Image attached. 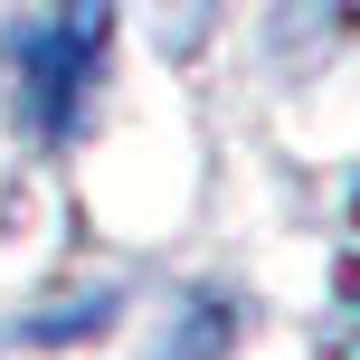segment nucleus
Wrapping results in <instances>:
<instances>
[{
    "label": "nucleus",
    "mask_w": 360,
    "mask_h": 360,
    "mask_svg": "<svg viewBox=\"0 0 360 360\" xmlns=\"http://www.w3.org/2000/svg\"><path fill=\"white\" fill-rule=\"evenodd\" d=\"M360 48V0H275V57L285 67H332Z\"/></svg>",
    "instance_id": "obj_2"
},
{
    "label": "nucleus",
    "mask_w": 360,
    "mask_h": 360,
    "mask_svg": "<svg viewBox=\"0 0 360 360\" xmlns=\"http://www.w3.org/2000/svg\"><path fill=\"white\" fill-rule=\"evenodd\" d=\"M351 228H360V180H351Z\"/></svg>",
    "instance_id": "obj_3"
},
{
    "label": "nucleus",
    "mask_w": 360,
    "mask_h": 360,
    "mask_svg": "<svg viewBox=\"0 0 360 360\" xmlns=\"http://www.w3.org/2000/svg\"><path fill=\"white\" fill-rule=\"evenodd\" d=\"M105 48H114V0H48L10 38V114L38 152H67L86 133L95 86H105Z\"/></svg>",
    "instance_id": "obj_1"
}]
</instances>
